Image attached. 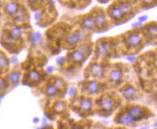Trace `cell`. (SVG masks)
I'll list each match as a JSON object with an SVG mask.
<instances>
[{
  "label": "cell",
  "instance_id": "6da1fadb",
  "mask_svg": "<svg viewBox=\"0 0 157 129\" xmlns=\"http://www.w3.org/2000/svg\"><path fill=\"white\" fill-rule=\"evenodd\" d=\"M129 113L131 116V118H133V120H140L143 117V113L142 111H141V108L137 106L131 107V108H130Z\"/></svg>",
  "mask_w": 157,
  "mask_h": 129
},
{
  "label": "cell",
  "instance_id": "7a4b0ae2",
  "mask_svg": "<svg viewBox=\"0 0 157 129\" xmlns=\"http://www.w3.org/2000/svg\"><path fill=\"white\" fill-rule=\"evenodd\" d=\"M128 42H129L130 46L136 47L141 42V38H140L139 35L138 34H131V35H130L129 38H128Z\"/></svg>",
  "mask_w": 157,
  "mask_h": 129
},
{
  "label": "cell",
  "instance_id": "3957f363",
  "mask_svg": "<svg viewBox=\"0 0 157 129\" xmlns=\"http://www.w3.org/2000/svg\"><path fill=\"white\" fill-rule=\"evenodd\" d=\"M133 121V118H131V116L129 115V113H125L124 114L121 115V116H120L119 118V123H121V124L129 125L131 124Z\"/></svg>",
  "mask_w": 157,
  "mask_h": 129
},
{
  "label": "cell",
  "instance_id": "277c9868",
  "mask_svg": "<svg viewBox=\"0 0 157 129\" xmlns=\"http://www.w3.org/2000/svg\"><path fill=\"white\" fill-rule=\"evenodd\" d=\"M124 14V12L121 11V9H120L119 7H113L112 9L111 10V15L112 16L113 18L116 19V20H119V19H121Z\"/></svg>",
  "mask_w": 157,
  "mask_h": 129
},
{
  "label": "cell",
  "instance_id": "5b68a950",
  "mask_svg": "<svg viewBox=\"0 0 157 129\" xmlns=\"http://www.w3.org/2000/svg\"><path fill=\"white\" fill-rule=\"evenodd\" d=\"M101 106H102V108H103L105 111H109L113 108L114 104H113V102L111 100V98H106L102 101Z\"/></svg>",
  "mask_w": 157,
  "mask_h": 129
},
{
  "label": "cell",
  "instance_id": "8992f818",
  "mask_svg": "<svg viewBox=\"0 0 157 129\" xmlns=\"http://www.w3.org/2000/svg\"><path fill=\"white\" fill-rule=\"evenodd\" d=\"M124 95L129 99H133L136 96V90L132 86H129L124 90Z\"/></svg>",
  "mask_w": 157,
  "mask_h": 129
},
{
  "label": "cell",
  "instance_id": "52a82bcc",
  "mask_svg": "<svg viewBox=\"0 0 157 129\" xmlns=\"http://www.w3.org/2000/svg\"><path fill=\"white\" fill-rule=\"evenodd\" d=\"M122 78V72L119 70H115L111 72L110 75V78L113 81H119Z\"/></svg>",
  "mask_w": 157,
  "mask_h": 129
},
{
  "label": "cell",
  "instance_id": "ba28073f",
  "mask_svg": "<svg viewBox=\"0 0 157 129\" xmlns=\"http://www.w3.org/2000/svg\"><path fill=\"white\" fill-rule=\"evenodd\" d=\"M79 40H80V35L78 33H73L69 35L67 38V42L70 45H74L77 43Z\"/></svg>",
  "mask_w": 157,
  "mask_h": 129
},
{
  "label": "cell",
  "instance_id": "9c48e42d",
  "mask_svg": "<svg viewBox=\"0 0 157 129\" xmlns=\"http://www.w3.org/2000/svg\"><path fill=\"white\" fill-rule=\"evenodd\" d=\"M94 21L93 20L92 18L90 17H87L82 22V25L84 28L85 29H91L93 28V27L94 26Z\"/></svg>",
  "mask_w": 157,
  "mask_h": 129
},
{
  "label": "cell",
  "instance_id": "30bf717a",
  "mask_svg": "<svg viewBox=\"0 0 157 129\" xmlns=\"http://www.w3.org/2000/svg\"><path fill=\"white\" fill-rule=\"evenodd\" d=\"M91 106H92V104H91V102L89 101V100L85 99V100H82V101H81L80 108L82 111H89V110L90 109Z\"/></svg>",
  "mask_w": 157,
  "mask_h": 129
},
{
  "label": "cell",
  "instance_id": "8fae6325",
  "mask_svg": "<svg viewBox=\"0 0 157 129\" xmlns=\"http://www.w3.org/2000/svg\"><path fill=\"white\" fill-rule=\"evenodd\" d=\"M83 57L84 55L83 54H82V52L79 50L75 51V52L72 54V60L76 61V62H80V61H82Z\"/></svg>",
  "mask_w": 157,
  "mask_h": 129
},
{
  "label": "cell",
  "instance_id": "7c38bea8",
  "mask_svg": "<svg viewBox=\"0 0 157 129\" xmlns=\"http://www.w3.org/2000/svg\"><path fill=\"white\" fill-rule=\"evenodd\" d=\"M91 71H92L93 75L95 76H101V74H102V69H101L100 66L97 65V64L93 66Z\"/></svg>",
  "mask_w": 157,
  "mask_h": 129
},
{
  "label": "cell",
  "instance_id": "4fadbf2b",
  "mask_svg": "<svg viewBox=\"0 0 157 129\" xmlns=\"http://www.w3.org/2000/svg\"><path fill=\"white\" fill-rule=\"evenodd\" d=\"M88 89L92 93H95L98 90V84L96 82H90L88 85Z\"/></svg>",
  "mask_w": 157,
  "mask_h": 129
},
{
  "label": "cell",
  "instance_id": "5bb4252c",
  "mask_svg": "<svg viewBox=\"0 0 157 129\" xmlns=\"http://www.w3.org/2000/svg\"><path fill=\"white\" fill-rule=\"evenodd\" d=\"M119 7L121 9V11L124 12V14H125V13L128 12L131 9V5L129 3H123L122 4L120 5Z\"/></svg>",
  "mask_w": 157,
  "mask_h": 129
},
{
  "label": "cell",
  "instance_id": "9a60e30c",
  "mask_svg": "<svg viewBox=\"0 0 157 129\" xmlns=\"http://www.w3.org/2000/svg\"><path fill=\"white\" fill-rule=\"evenodd\" d=\"M6 10L7 12L10 13V14H13L17 10V4H14V3H10L7 6Z\"/></svg>",
  "mask_w": 157,
  "mask_h": 129
},
{
  "label": "cell",
  "instance_id": "2e32d148",
  "mask_svg": "<svg viewBox=\"0 0 157 129\" xmlns=\"http://www.w3.org/2000/svg\"><path fill=\"white\" fill-rule=\"evenodd\" d=\"M96 22L98 26H102L105 23V17L103 14L97 15L96 18Z\"/></svg>",
  "mask_w": 157,
  "mask_h": 129
},
{
  "label": "cell",
  "instance_id": "e0dca14e",
  "mask_svg": "<svg viewBox=\"0 0 157 129\" xmlns=\"http://www.w3.org/2000/svg\"><path fill=\"white\" fill-rule=\"evenodd\" d=\"M20 35V31L18 28H14L12 30L11 34H10V37L11 38H12V40H15V39L18 38Z\"/></svg>",
  "mask_w": 157,
  "mask_h": 129
},
{
  "label": "cell",
  "instance_id": "ac0fdd59",
  "mask_svg": "<svg viewBox=\"0 0 157 129\" xmlns=\"http://www.w3.org/2000/svg\"><path fill=\"white\" fill-rule=\"evenodd\" d=\"M57 93V88L55 86H49L47 88V93L50 96H53V95L56 94Z\"/></svg>",
  "mask_w": 157,
  "mask_h": 129
},
{
  "label": "cell",
  "instance_id": "d6986e66",
  "mask_svg": "<svg viewBox=\"0 0 157 129\" xmlns=\"http://www.w3.org/2000/svg\"><path fill=\"white\" fill-rule=\"evenodd\" d=\"M98 51L101 54H102V55H105V54H106L108 51L107 46H106V45H105L104 44H103V45H101V46L99 47V50Z\"/></svg>",
  "mask_w": 157,
  "mask_h": 129
},
{
  "label": "cell",
  "instance_id": "ffe728a7",
  "mask_svg": "<svg viewBox=\"0 0 157 129\" xmlns=\"http://www.w3.org/2000/svg\"><path fill=\"white\" fill-rule=\"evenodd\" d=\"M148 32L150 34H152V35H155V34H157V26L156 25H153V26H151L149 28H148Z\"/></svg>",
  "mask_w": 157,
  "mask_h": 129
},
{
  "label": "cell",
  "instance_id": "44dd1931",
  "mask_svg": "<svg viewBox=\"0 0 157 129\" xmlns=\"http://www.w3.org/2000/svg\"><path fill=\"white\" fill-rule=\"evenodd\" d=\"M30 77L33 80H38L39 78V74L37 72H33L30 74Z\"/></svg>",
  "mask_w": 157,
  "mask_h": 129
},
{
  "label": "cell",
  "instance_id": "7402d4cb",
  "mask_svg": "<svg viewBox=\"0 0 157 129\" xmlns=\"http://www.w3.org/2000/svg\"><path fill=\"white\" fill-rule=\"evenodd\" d=\"M6 64V60L3 57H0V68L3 67Z\"/></svg>",
  "mask_w": 157,
  "mask_h": 129
},
{
  "label": "cell",
  "instance_id": "603a6c76",
  "mask_svg": "<svg viewBox=\"0 0 157 129\" xmlns=\"http://www.w3.org/2000/svg\"><path fill=\"white\" fill-rule=\"evenodd\" d=\"M18 78V75L17 74H12L11 75V79H12V80H13V81H16L17 80Z\"/></svg>",
  "mask_w": 157,
  "mask_h": 129
},
{
  "label": "cell",
  "instance_id": "cb8c5ba5",
  "mask_svg": "<svg viewBox=\"0 0 157 129\" xmlns=\"http://www.w3.org/2000/svg\"><path fill=\"white\" fill-rule=\"evenodd\" d=\"M146 20V17H141L139 19L140 22H143L144 20Z\"/></svg>",
  "mask_w": 157,
  "mask_h": 129
}]
</instances>
